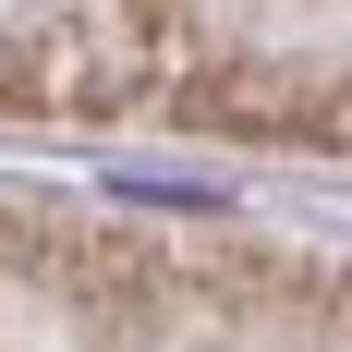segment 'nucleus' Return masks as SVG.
<instances>
[{
	"mask_svg": "<svg viewBox=\"0 0 352 352\" xmlns=\"http://www.w3.org/2000/svg\"><path fill=\"white\" fill-rule=\"evenodd\" d=\"M0 352H352V267L0 207Z\"/></svg>",
	"mask_w": 352,
	"mask_h": 352,
	"instance_id": "1",
	"label": "nucleus"
}]
</instances>
